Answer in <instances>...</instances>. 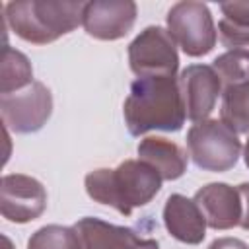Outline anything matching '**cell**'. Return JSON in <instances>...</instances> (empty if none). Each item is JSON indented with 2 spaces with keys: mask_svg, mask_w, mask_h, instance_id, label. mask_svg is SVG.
Wrapping results in <instances>:
<instances>
[{
  "mask_svg": "<svg viewBox=\"0 0 249 249\" xmlns=\"http://www.w3.org/2000/svg\"><path fill=\"white\" fill-rule=\"evenodd\" d=\"M31 84H33V68L29 58L21 51L6 45L2 51V64H0V95L21 91Z\"/></svg>",
  "mask_w": 249,
  "mask_h": 249,
  "instance_id": "obj_16",
  "label": "cell"
},
{
  "mask_svg": "<svg viewBox=\"0 0 249 249\" xmlns=\"http://www.w3.org/2000/svg\"><path fill=\"white\" fill-rule=\"evenodd\" d=\"M179 88L185 101L187 119L206 121L222 95V82L212 64H189L179 74Z\"/></svg>",
  "mask_w": 249,
  "mask_h": 249,
  "instance_id": "obj_9",
  "label": "cell"
},
{
  "mask_svg": "<svg viewBox=\"0 0 249 249\" xmlns=\"http://www.w3.org/2000/svg\"><path fill=\"white\" fill-rule=\"evenodd\" d=\"M128 64L138 78H177L179 54L169 31L148 25L128 45Z\"/></svg>",
  "mask_w": 249,
  "mask_h": 249,
  "instance_id": "obj_6",
  "label": "cell"
},
{
  "mask_svg": "<svg viewBox=\"0 0 249 249\" xmlns=\"http://www.w3.org/2000/svg\"><path fill=\"white\" fill-rule=\"evenodd\" d=\"M53 113V95L43 82H33L21 91L0 95V115L6 130L29 134L41 130Z\"/></svg>",
  "mask_w": 249,
  "mask_h": 249,
  "instance_id": "obj_7",
  "label": "cell"
},
{
  "mask_svg": "<svg viewBox=\"0 0 249 249\" xmlns=\"http://www.w3.org/2000/svg\"><path fill=\"white\" fill-rule=\"evenodd\" d=\"M82 249H160L152 237H140L132 228L117 226L101 218L86 216L74 224Z\"/></svg>",
  "mask_w": 249,
  "mask_h": 249,
  "instance_id": "obj_11",
  "label": "cell"
},
{
  "mask_svg": "<svg viewBox=\"0 0 249 249\" xmlns=\"http://www.w3.org/2000/svg\"><path fill=\"white\" fill-rule=\"evenodd\" d=\"M84 8L86 2L18 0L4 6V19L19 39L49 45L82 25Z\"/></svg>",
  "mask_w": 249,
  "mask_h": 249,
  "instance_id": "obj_3",
  "label": "cell"
},
{
  "mask_svg": "<svg viewBox=\"0 0 249 249\" xmlns=\"http://www.w3.org/2000/svg\"><path fill=\"white\" fill-rule=\"evenodd\" d=\"M167 31L187 56L208 54L218 41V31L206 4L183 0L173 4L165 16Z\"/></svg>",
  "mask_w": 249,
  "mask_h": 249,
  "instance_id": "obj_5",
  "label": "cell"
},
{
  "mask_svg": "<svg viewBox=\"0 0 249 249\" xmlns=\"http://www.w3.org/2000/svg\"><path fill=\"white\" fill-rule=\"evenodd\" d=\"M220 121L237 134L249 132V82L222 88Z\"/></svg>",
  "mask_w": 249,
  "mask_h": 249,
  "instance_id": "obj_17",
  "label": "cell"
},
{
  "mask_svg": "<svg viewBox=\"0 0 249 249\" xmlns=\"http://www.w3.org/2000/svg\"><path fill=\"white\" fill-rule=\"evenodd\" d=\"M212 68L216 70L222 88L233 84H245L249 82V51L245 49L226 51L224 54L212 60Z\"/></svg>",
  "mask_w": 249,
  "mask_h": 249,
  "instance_id": "obj_19",
  "label": "cell"
},
{
  "mask_svg": "<svg viewBox=\"0 0 249 249\" xmlns=\"http://www.w3.org/2000/svg\"><path fill=\"white\" fill-rule=\"evenodd\" d=\"M123 115L132 136H142L150 130H181L187 111L179 78H136L124 99Z\"/></svg>",
  "mask_w": 249,
  "mask_h": 249,
  "instance_id": "obj_1",
  "label": "cell"
},
{
  "mask_svg": "<svg viewBox=\"0 0 249 249\" xmlns=\"http://www.w3.org/2000/svg\"><path fill=\"white\" fill-rule=\"evenodd\" d=\"M161 177L142 160H124L117 167H97L84 179L91 200L130 216L134 208L146 206L161 189Z\"/></svg>",
  "mask_w": 249,
  "mask_h": 249,
  "instance_id": "obj_2",
  "label": "cell"
},
{
  "mask_svg": "<svg viewBox=\"0 0 249 249\" xmlns=\"http://www.w3.org/2000/svg\"><path fill=\"white\" fill-rule=\"evenodd\" d=\"M222 18L218 21L220 43L233 49L249 51V0L243 2H222L220 4Z\"/></svg>",
  "mask_w": 249,
  "mask_h": 249,
  "instance_id": "obj_15",
  "label": "cell"
},
{
  "mask_svg": "<svg viewBox=\"0 0 249 249\" xmlns=\"http://www.w3.org/2000/svg\"><path fill=\"white\" fill-rule=\"evenodd\" d=\"M239 195H241V204H243V216H241V228L249 230V183H241L239 187Z\"/></svg>",
  "mask_w": 249,
  "mask_h": 249,
  "instance_id": "obj_21",
  "label": "cell"
},
{
  "mask_svg": "<svg viewBox=\"0 0 249 249\" xmlns=\"http://www.w3.org/2000/svg\"><path fill=\"white\" fill-rule=\"evenodd\" d=\"M47 208V191L41 181L23 173H8L0 187V212L8 222L27 224Z\"/></svg>",
  "mask_w": 249,
  "mask_h": 249,
  "instance_id": "obj_8",
  "label": "cell"
},
{
  "mask_svg": "<svg viewBox=\"0 0 249 249\" xmlns=\"http://www.w3.org/2000/svg\"><path fill=\"white\" fill-rule=\"evenodd\" d=\"M208 249H249V245L237 237H218L208 245Z\"/></svg>",
  "mask_w": 249,
  "mask_h": 249,
  "instance_id": "obj_20",
  "label": "cell"
},
{
  "mask_svg": "<svg viewBox=\"0 0 249 249\" xmlns=\"http://www.w3.org/2000/svg\"><path fill=\"white\" fill-rule=\"evenodd\" d=\"M27 249H82V241L74 226L49 224L31 233Z\"/></svg>",
  "mask_w": 249,
  "mask_h": 249,
  "instance_id": "obj_18",
  "label": "cell"
},
{
  "mask_svg": "<svg viewBox=\"0 0 249 249\" xmlns=\"http://www.w3.org/2000/svg\"><path fill=\"white\" fill-rule=\"evenodd\" d=\"M136 16L138 8L132 0H93L86 2L82 25L93 39L117 41L132 29Z\"/></svg>",
  "mask_w": 249,
  "mask_h": 249,
  "instance_id": "obj_10",
  "label": "cell"
},
{
  "mask_svg": "<svg viewBox=\"0 0 249 249\" xmlns=\"http://www.w3.org/2000/svg\"><path fill=\"white\" fill-rule=\"evenodd\" d=\"M138 160L146 161L150 167L158 171V175L163 181H175L185 175L187 165H189V156L187 152L163 138V136H146L138 142Z\"/></svg>",
  "mask_w": 249,
  "mask_h": 249,
  "instance_id": "obj_14",
  "label": "cell"
},
{
  "mask_svg": "<svg viewBox=\"0 0 249 249\" xmlns=\"http://www.w3.org/2000/svg\"><path fill=\"white\" fill-rule=\"evenodd\" d=\"M163 226L167 233L187 245H198L206 237V220L193 198L173 193L163 204Z\"/></svg>",
  "mask_w": 249,
  "mask_h": 249,
  "instance_id": "obj_13",
  "label": "cell"
},
{
  "mask_svg": "<svg viewBox=\"0 0 249 249\" xmlns=\"http://www.w3.org/2000/svg\"><path fill=\"white\" fill-rule=\"evenodd\" d=\"M193 200L212 230H231L241 224L243 204L237 187L228 183H206L195 193Z\"/></svg>",
  "mask_w": 249,
  "mask_h": 249,
  "instance_id": "obj_12",
  "label": "cell"
},
{
  "mask_svg": "<svg viewBox=\"0 0 249 249\" xmlns=\"http://www.w3.org/2000/svg\"><path fill=\"white\" fill-rule=\"evenodd\" d=\"M187 150L195 165L202 171L224 173L241 156V140L220 119L195 123L187 132Z\"/></svg>",
  "mask_w": 249,
  "mask_h": 249,
  "instance_id": "obj_4",
  "label": "cell"
},
{
  "mask_svg": "<svg viewBox=\"0 0 249 249\" xmlns=\"http://www.w3.org/2000/svg\"><path fill=\"white\" fill-rule=\"evenodd\" d=\"M243 160H245V165L249 167V132H247V142H245V148H243Z\"/></svg>",
  "mask_w": 249,
  "mask_h": 249,
  "instance_id": "obj_22",
  "label": "cell"
}]
</instances>
